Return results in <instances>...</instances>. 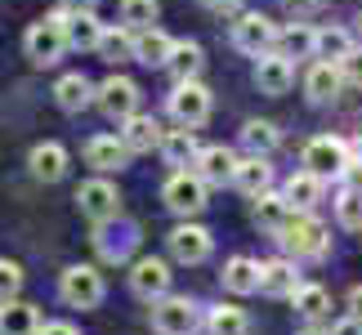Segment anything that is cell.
<instances>
[{"instance_id":"obj_1","label":"cell","mask_w":362,"mask_h":335,"mask_svg":"<svg viewBox=\"0 0 362 335\" xmlns=\"http://www.w3.org/2000/svg\"><path fill=\"white\" fill-rule=\"evenodd\" d=\"M23 49H27V59H32L36 67H54L67 49H72L67 45V13L59 9V13H49V18L32 23L27 36H23Z\"/></svg>"},{"instance_id":"obj_2","label":"cell","mask_w":362,"mask_h":335,"mask_svg":"<svg viewBox=\"0 0 362 335\" xmlns=\"http://www.w3.org/2000/svg\"><path fill=\"white\" fill-rule=\"evenodd\" d=\"M277 246H282L291 259H317V255H327L331 237H327L322 223L313 219V211H296V219L277 233Z\"/></svg>"},{"instance_id":"obj_3","label":"cell","mask_w":362,"mask_h":335,"mask_svg":"<svg viewBox=\"0 0 362 335\" xmlns=\"http://www.w3.org/2000/svg\"><path fill=\"white\" fill-rule=\"evenodd\" d=\"M59 295L63 304H72V309H99L107 286H103V273L94 269V264H72V269H63L59 277Z\"/></svg>"},{"instance_id":"obj_4","label":"cell","mask_w":362,"mask_h":335,"mask_svg":"<svg viewBox=\"0 0 362 335\" xmlns=\"http://www.w3.org/2000/svg\"><path fill=\"white\" fill-rule=\"evenodd\" d=\"M161 201H165V211L179 215V219L202 215L206 211V179L197 170H175L161 188Z\"/></svg>"},{"instance_id":"obj_5","label":"cell","mask_w":362,"mask_h":335,"mask_svg":"<svg viewBox=\"0 0 362 335\" xmlns=\"http://www.w3.org/2000/svg\"><path fill=\"white\" fill-rule=\"evenodd\" d=\"M344 165H349V143L336 134H317L304 143V170L322 175V179H340Z\"/></svg>"},{"instance_id":"obj_6","label":"cell","mask_w":362,"mask_h":335,"mask_svg":"<svg viewBox=\"0 0 362 335\" xmlns=\"http://www.w3.org/2000/svg\"><path fill=\"white\" fill-rule=\"evenodd\" d=\"M170 117H175V125H188V130L206 125V117H211V90L202 81H175Z\"/></svg>"},{"instance_id":"obj_7","label":"cell","mask_w":362,"mask_h":335,"mask_svg":"<svg viewBox=\"0 0 362 335\" xmlns=\"http://www.w3.org/2000/svg\"><path fill=\"white\" fill-rule=\"evenodd\" d=\"M233 45H238L246 59H264V54H273L277 49L273 18H264V13H242V18L233 23Z\"/></svg>"},{"instance_id":"obj_8","label":"cell","mask_w":362,"mask_h":335,"mask_svg":"<svg viewBox=\"0 0 362 335\" xmlns=\"http://www.w3.org/2000/svg\"><path fill=\"white\" fill-rule=\"evenodd\" d=\"M152 331L157 335H192L197 331V304L184 295L152 300Z\"/></svg>"},{"instance_id":"obj_9","label":"cell","mask_w":362,"mask_h":335,"mask_svg":"<svg viewBox=\"0 0 362 335\" xmlns=\"http://www.w3.org/2000/svg\"><path fill=\"white\" fill-rule=\"evenodd\" d=\"M76 211L86 215L90 223H107L121 215V197H117V184H107V179H86V184L76 188Z\"/></svg>"},{"instance_id":"obj_10","label":"cell","mask_w":362,"mask_h":335,"mask_svg":"<svg viewBox=\"0 0 362 335\" xmlns=\"http://www.w3.org/2000/svg\"><path fill=\"white\" fill-rule=\"evenodd\" d=\"M139 86L130 76H107L99 90H94V103H99V112L103 117H112V121H125V117H134L139 112Z\"/></svg>"},{"instance_id":"obj_11","label":"cell","mask_w":362,"mask_h":335,"mask_svg":"<svg viewBox=\"0 0 362 335\" xmlns=\"http://www.w3.org/2000/svg\"><path fill=\"white\" fill-rule=\"evenodd\" d=\"M130 290L139 300H161V295H170V264L165 259H134L130 264Z\"/></svg>"},{"instance_id":"obj_12","label":"cell","mask_w":362,"mask_h":335,"mask_svg":"<svg viewBox=\"0 0 362 335\" xmlns=\"http://www.w3.org/2000/svg\"><path fill=\"white\" fill-rule=\"evenodd\" d=\"M130 157H134V152L125 148V139H121V134H94L90 143H86V161H90L99 175L121 170V165L130 161Z\"/></svg>"},{"instance_id":"obj_13","label":"cell","mask_w":362,"mask_h":335,"mask_svg":"<svg viewBox=\"0 0 362 335\" xmlns=\"http://www.w3.org/2000/svg\"><path fill=\"white\" fill-rule=\"evenodd\" d=\"M165 242H170V255L179 264H202L206 255H211V233H206L202 223H179Z\"/></svg>"},{"instance_id":"obj_14","label":"cell","mask_w":362,"mask_h":335,"mask_svg":"<svg viewBox=\"0 0 362 335\" xmlns=\"http://www.w3.org/2000/svg\"><path fill=\"white\" fill-rule=\"evenodd\" d=\"M300 273H296V264L291 259H269V264H259V290L264 295H273V300H296V290H300Z\"/></svg>"},{"instance_id":"obj_15","label":"cell","mask_w":362,"mask_h":335,"mask_svg":"<svg viewBox=\"0 0 362 335\" xmlns=\"http://www.w3.org/2000/svg\"><path fill=\"white\" fill-rule=\"evenodd\" d=\"M291 81H296L291 59H282V54H264V59H255V86H259V94L277 99V94L291 90Z\"/></svg>"},{"instance_id":"obj_16","label":"cell","mask_w":362,"mask_h":335,"mask_svg":"<svg viewBox=\"0 0 362 335\" xmlns=\"http://www.w3.org/2000/svg\"><path fill=\"white\" fill-rule=\"evenodd\" d=\"M206 184H233V175H238V152L224 148V143H211V148H202V157L197 165H192Z\"/></svg>"},{"instance_id":"obj_17","label":"cell","mask_w":362,"mask_h":335,"mask_svg":"<svg viewBox=\"0 0 362 335\" xmlns=\"http://www.w3.org/2000/svg\"><path fill=\"white\" fill-rule=\"evenodd\" d=\"M340 90H344V72H340V63L317 59V63L309 67V76H304V94H309L313 103H331Z\"/></svg>"},{"instance_id":"obj_18","label":"cell","mask_w":362,"mask_h":335,"mask_svg":"<svg viewBox=\"0 0 362 335\" xmlns=\"http://www.w3.org/2000/svg\"><path fill=\"white\" fill-rule=\"evenodd\" d=\"M233 188H238V192H246L250 201H255V197H264V192H273V165H269V157H246V161H238Z\"/></svg>"},{"instance_id":"obj_19","label":"cell","mask_w":362,"mask_h":335,"mask_svg":"<svg viewBox=\"0 0 362 335\" xmlns=\"http://www.w3.org/2000/svg\"><path fill=\"white\" fill-rule=\"evenodd\" d=\"M157 152L165 157V165H175V170H184V165H197V157H202V148H197V139H192L188 125H179V130H165Z\"/></svg>"},{"instance_id":"obj_20","label":"cell","mask_w":362,"mask_h":335,"mask_svg":"<svg viewBox=\"0 0 362 335\" xmlns=\"http://www.w3.org/2000/svg\"><path fill=\"white\" fill-rule=\"evenodd\" d=\"M161 125L157 117H144V112H134V117H125L121 121V139H125V148L130 152H152V148H161Z\"/></svg>"},{"instance_id":"obj_21","label":"cell","mask_w":362,"mask_h":335,"mask_svg":"<svg viewBox=\"0 0 362 335\" xmlns=\"http://www.w3.org/2000/svg\"><path fill=\"white\" fill-rule=\"evenodd\" d=\"M219 282H224L228 295H255L259 290V264L250 255H233L224 264V273H219Z\"/></svg>"},{"instance_id":"obj_22","label":"cell","mask_w":362,"mask_h":335,"mask_svg":"<svg viewBox=\"0 0 362 335\" xmlns=\"http://www.w3.org/2000/svg\"><path fill=\"white\" fill-rule=\"evenodd\" d=\"M291 219H296V206L286 201V192H264V197H255V223L264 233L277 237Z\"/></svg>"},{"instance_id":"obj_23","label":"cell","mask_w":362,"mask_h":335,"mask_svg":"<svg viewBox=\"0 0 362 335\" xmlns=\"http://www.w3.org/2000/svg\"><path fill=\"white\" fill-rule=\"evenodd\" d=\"M27 165H32V175L40 179V184H59V179L67 175V148L63 143H36L32 157H27Z\"/></svg>"},{"instance_id":"obj_24","label":"cell","mask_w":362,"mask_h":335,"mask_svg":"<svg viewBox=\"0 0 362 335\" xmlns=\"http://www.w3.org/2000/svg\"><path fill=\"white\" fill-rule=\"evenodd\" d=\"M273 54H282V59H317V32L309 23H291V27L277 32Z\"/></svg>"},{"instance_id":"obj_25","label":"cell","mask_w":362,"mask_h":335,"mask_svg":"<svg viewBox=\"0 0 362 335\" xmlns=\"http://www.w3.org/2000/svg\"><path fill=\"white\" fill-rule=\"evenodd\" d=\"M170 54H175V40L161 32V27H144L134 40V63H144V67H165L170 63Z\"/></svg>"},{"instance_id":"obj_26","label":"cell","mask_w":362,"mask_h":335,"mask_svg":"<svg viewBox=\"0 0 362 335\" xmlns=\"http://www.w3.org/2000/svg\"><path fill=\"white\" fill-rule=\"evenodd\" d=\"M40 331V313L27 300H5L0 304V335H36Z\"/></svg>"},{"instance_id":"obj_27","label":"cell","mask_w":362,"mask_h":335,"mask_svg":"<svg viewBox=\"0 0 362 335\" xmlns=\"http://www.w3.org/2000/svg\"><path fill=\"white\" fill-rule=\"evenodd\" d=\"M94 90L99 86H90L81 72H67V76H59V86H54V103L63 112H86L94 103Z\"/></svg>"},{"instance_id":"obj_28","label":"cell","mask_w":362,"mask_h":335,"mask_svg":"<svg viewBox=\"0 0 362 335\" xmlns=\"http://www.w3.org/2000/svg\"><path fill=\"white\" fill-rule=\"evenodd\" d=\"M286 201L296 206V211H313L317 201H322V192H327V179L322 175H313V170H300V175H291L286 179Z\"/></svg>"},{"instance_id":"obj_29","label":"cell","mask_w":362,"mask_h":335,"mask_svg":"<svg viewBox=\"0 0 362 335\" xmlns=\"http://www.w3.org/2000/svg\"><path fill=\"white\" fill-rule=\"evenodd\" d=\"M107 27L94 18V13H67V45L72 49H99Z\"/></svg>"},{"instance_id":"obj_30","label":"cell","mask_w":362,"mask_h":335,"mask_svg":"<svg viewBox=\"0 0 362 335\" xmlns=\"http://www.w3.org/2000/svg\"><path fill=\"white\" fill-rule=\"evenodd\" d=\"M202 63H206V54H202L197 40H175V54H170V63H165V67H170L175 81H197Z\"/></svg>"},{"instance_id":"obj_31","label":"cell","mask_w":362,"mask_h":335,"mask_svg":"<svg viewBox=\"0 0 362 335\" xmlns=\"http://www.w3.org/2000/svg\"><path fill=\"white\" fill-rule=\"evenodd\" d=\"M206 335H250V317L238 309V304H219L206 317Z\"/></svg>"},{"instance_id":"obj_32","label":"cell","mask_w":362,"mask_h":335,"mask_svg":"<svg viewBox=\"0 0 362 335\" xmlns=\"http://www.w3.org/2000/svg\"><path fill=\"white\" fill-rule=\"evenodd\" d=\"M134 40H139V32L134 27H107L103 32V40H99V54L107 63H125V59H134Z\"/></svg>"},{"instance_id":"obj_33","label":"cell","mask_w":362,"mask_h":335,"mask_svg":"<svg viewBox=\"0 0 362 335\" xmlns=\"http://www.w3.org/2000/svg\"><path fill=\"white\" fill-rule=\"evenodd\" d=\"M242 148L250 157H273L277 148V125L273 121H246L242 125Z\"/></svg>"},{"instance_id":"obj_34","label":"cell","mask_w":362,"mask_h":335,"mask_svg":"<svg viewBox=\"0 0 362 335\" xmlns=\"http://www.w3.org/2000/svg\"><path fill=\"white\" fill-rule=\"evenodd\" d=\"M331 309V295H327V286H313V282H304L296 290V313H304L309 322H322Z\"/></svg>"},{"instance_id":"obj_35","label":"cell","mask_w":362,"mask_h":335,"mask_svg":"<svg viewBox=\"0 0 362 335\" xmlns=\"http://www.w3.org/2000/svg\"><path fill=\"white\" fill-rule=\"evenodd\" d=\"M349 49H354V40H349V32H344V27H322V32H317V59L340 63Z\"/></svg>"},{"instance_id":"obj_36","label":"cell","mask_w":362,"mask_h":335,"mask_svg":"<svg viewBox=\"0 0 362 335\" xmlns=\"http://www.w3.org/2000/svg\"><path fill=\"white\" fill-rule=\"evenodd\" d=\"M336 219H340V228L362 233V188H344V192H340V201H336Z\"/></svg>"},{"instance_id":"obj_37","label":"cell","mask_w":362,"mask_h":335,"mask_svg":"<svg viewBox=\"0 0 362 335\" xmlns=\"http://www.w3.org/2000/svg\"><path fill=\"white\" fill-rule=\"evenodd\" d=\"M121 23L144 32V27L157 23V0H121Z\"/></svg>"},{"instance_id":"obj_38","label":"cell","mask_w":362,"mask_h":335,"mask_svg":"<svg viewBox=\"0 0 362 335\" xmlns=\"http://www.w3.org/2000/svg\"><path fill=\"white\" fill-rule=\"evenodd\" d=\"M18 290H23V264L18 259H0V304L18 300Z\"/></svg>"},{"instance_id":"obj_39","label":"cell","mask_w":362,"mask_h":335,"mask_svg":"<svg viewBox=\"0 0 362 335\" xmlns=\"http://www.w3.org/2000/svg\"><path fill=\"white\" fill-rule=\"evenodd\" d=\"M340 72H344V86H358V90H362V45H354V49L340 59Z\"/></svg>"},{"instance_id":"obj_40","label":"cell","mask_w":362,"mask_h":335,"mask_svg":"<svg viewBox=\"0 0 362 335\" xmlns=\"http://www.w3.org/2000/svg\"><path fill=\"white\" fill-rule=\"evenodd\" d=\"M331 335H362V317H354V313H344L336 327H331Z\"/></svg>"},{"instance_id":"obj_41","label":"cell","mask_w":362,"mask_h":335,"mask_svg":"<svg viewBox=\"0 0 362 335\" xmlns=\"http://www.w3.org/2000/svg\"><path fill=\"white\" fill-rule=\"evenodd\" d=\"M317 5H322V0H282V9L296 13V18H300V13H313Z\"/></svg>"},{"instance_id":"obj_42","label":"cell","mask_w":362,"mask_h":335,"mask_svg":"<svg viewBox=\"0 0 362 335\" xmlns=\"http://www.w3.org/2000/svg\"><path fill=\"white\" fill-rule=\"evenodd\" d=\"M94 5H99V0H59L63 13H94Z\"/></svg>"},{"instance_id":"obj_43","label":"cell","mask_w":362,"mask_h":335,"mask_svg":"<svg viewBox=\"0 0 362 335\" xmlns=\"http://www.w3.org/2000/svg\"><path fill=\"white\" fill-rule=\"evenodd\" d=\"M36 335H81L72 322H40V331Z\"/></svg>"},{"instance_id":"obj_44","label":"cell","mask_w":362,"mask_h":335,"mask_svg":"<svg viewBox=\"0 0 362 335\" xmlns=\"http://www.w3.org/2000/svg\"><path fill=\"white\" fill-rule=\"evenodd\" d=\"M206 5H211L215 13H233V9H238V5H242V0H206Z\"/></svg>"},{"instance_id":"obj_45","label":"cell","mask_w":362,"mask_h":335,"mask_svg":"<svg viewBox=\"0 0 362 335\" xmlns=\"http://www.w3.org/2000/svg\"><path fill=\"white\" fill-rule=\"evenodd\" d=\"M349 313H354V317H362V286H354V290H349Z\"/></svg>"},{"instance_id":"obj_46","label":"cell","mask_w":362,"mask_h":335,"mask_svg":"<svg viewBox=\"0 0 362 335\" xmlns=\"http://www.w3.org/2000/svg\"><path fill=\"white\" fill-rule=\"evenodd\" d=\"M300 335H331V327H317V322H313V327H304Z\"/></svg>"},{"instance_id":"obj_47","label":"cell","mask_w":362,"mask_h":335,"mask_svg":"<svg viewBox=\"0 0 362 335\" xmlns=\"http://www.w3.org/2000/svg\"><path fill=\"white\" fill-rule=\"evenodd\" d=\"M354 152H358V161H362V134H358V143H354Z\"/></svg>"},{"instance_id":"obj_48","label":"cell","mask_w":362,"mask_h":335,"mask_svg":"<svg viewBox=\"0 0 362 335\" xmlns=\"http://www.w3.org/2000/svg\"><path fill=\"white\" fill-rule=\"evenodd\" d=\"M358 32H362V18H358Z\"/></svg>"}]
</instances>
